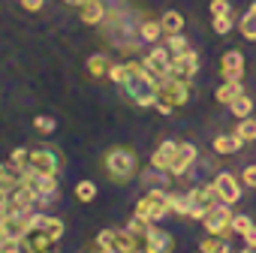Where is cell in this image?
Listing matches in <instances>:
<instances>
[{"mask_svg": "<svg viewBox=\"0 0 256 253\" xmlns=\"http://www.w3.org/2000/svg\"><path fill=\"white\" fill-rule=\"evenodd\" d=\"M24 184L40 196V202H46V199H54V196H58V178H54V175H36V172L24 169Z\"/></svg>", "mask_w": 256, "mask_h": 253, "instance_id": "obj_10", "label": "cell"}, {"mask_svg": "<svg viewBox=\"0 0 256 253\" xmlns=\"http://www.w3.org/2000/svg\"><path fill=\"white\" fill-rule=\"evenodd\" d=\"M160 24H163V34H181V30H184V16L175 12V10H169V12L160 18Z\"/></svg>", "mask_w": 256, "mask_h": 253, "instance_id": "obj_20", "label": "cell"}, {"mask_svg": "<svg viewBox=\"0 0 256 253\" xmlns=\"http://www.w3.org/2000/svg\"><path fill=\"white\" fill-rule=\"evenodd\" d=\"M96 247L100 250H108V253H142L139 250V241L130 235V232H118V229H102L96 235Z\"/></svg>", "mask_w": 256, "mask_h": 253, "instance_id": "obj_5", "label": "cell"}, {"mask_svg": "<svg viewBox=\"0 0 256 253\" xmlns=\"http://www.w3.org/2000/svg\"><path fill=\"white\" fill-rule=\"evenodd\" d=\"M196 157H199L196 145H190V142H181V145H178V151H175V160H172V166H169V175H175V178L187 175V172L193 169Z\"/></svg>", "mask_w": 256, "mask_h": 253, "instance_id": "obj_11", "label": "cell"}, {"mask_svg": "<svg viewBox=\"0 0 256 253\" xmlns=\"http://www.w3.org/2000/svg\"><path fill=\"white\" fill-rule=\"evenodd\" d=\"M253 226V220L247 214H232V235H244Z\"/></svg>", "mask_w": 256, "mask_h": 253, "instance_id": "obj_34", "label": "cell"}, {"mask_svg": "<svg viewBox=\"0 0 256 253\" xmlns=\"http://www.w3.org/2000/svg\"><path fill=\"white\" fill-rule=\"evenodd\" d=\"M190 100V82H178V78H163L157 84V100H154V108L160 114H172L178 106H184Z\"/></svg>", "mask_w": 256, "mask_h": 253, "instance_id": "obj_2", "label": "cell"}, {"mask_svg": "<svg viewBox=\"0 0 256 253\" xmlns=\"http://www.w3.org/2000/svg\"><path fill=\"white\" fill-rule=\"evenodd\" d=\"M202 226H205V232H211V235L229 238V235H232V211L226 208V202H223V205H214L211 211H205Z\"/></svg>", "mask_w": 256, "mask_h": 253, "instance_id": "obj_7", "label": "cell"}, {"mask_svg": "<svg viewBox=\"0 0 256 253\" xmlns=\"http://www.w3.org/2000/svg\"><path fill=\"white\" fill-rule=\"evenodd\" d=\"M76 199L78 202H94L96 199V184L94 181H78L76 184Z\"/></svg>", "mask_w": 256, "mask_h": 253, "instance_id": "obj_29", "label": "cell"}, {"mask_svg": "<svg viewBox=\"0 0 256 253\" xmlns=\"http://www.w3.org/2000/svg\"><path fill=\"white\" fill-rule=\"evenodd\" d=\"M235 133H238L244 142H256V120H253V118H241Z\"/></svg>", "mask_w": 256, "mask_h": 253, "instance_id": "obj_31", "label": "cell"}, {"mask_svg": "<svg viewBox=\"0 0 256 253\" xmlns=\"http://www.w3.org/2000/svg\"><path fill=\"white\" fill-rule=\"evenodd\" d=\"M148 226H151L148 220H142V217H136V214H133V220H130V223H126V232H130V235H133V238H136L139 244H145V235H148Z\"/></svg>", "mask_w": 256, "mask_h": 253, "instance_id": "obj_26", "label": "cell"}, {"mask_svg": "<svg viewBox=\"0 0 256 253\" xmlns=\"http://www.w3.org/2000/svg\"><path fill=\"white\" fill-rule=\"evenodd\" d=\"M78 16L84 24H100L106 18V6H102V0H84V4L78 6Z\"/></svg>", "mask_w": 256, "mask_h": 253, "instance_id": "obj_17", "label": "cell"}, {"mask_svg": "<svg viewBox=\"0 0 256 253\" xmlns=\"http://www.w3.org/2000/svg\"><path fill=\"white\" fill-rule=\"evenodd\" d=\"M108 78H112L118 88H124V84H126V64H112V66H108Z\"/></svg>", "mask_w": 256, "mask_h": 253, "instance_id": "obj_33", "label": "cell"}, {"mask_svg": "<svg viewBox=\"0 0 256 253\" xmlns=\"http://www.w3.org/2000/svg\"><path fill=\"white\" fill-rule=\"evenodd\" d=\"M187 202H190V211H187V217H193V220H202V217H205V211H211V208L220 202V196H217V187H214V184H205V187H196V190H190V193H187Z\"/></svg>", "mask_w": 256, "mask_h": 253, "instance_id": "obj_6", "label": "cell"}, {"mask_svg": "<svg viewBox=\"0 0 256 253\" xmlns=\"http://www.w3.org/2000/svg\"><path fill=\"white\" fill-rule=\"evenodd\" d=\"M241 145H244V139H241L238 133H229V136H217V139H214V151H217V154H235Z\"/></svg>", "mask_w": 256, "mask_h": 253, "instance_id": "obj_18", "label": "cell"}, {"mask_svg": "<svg viewBox=\"0 0 256 253\" xmlns=\"http://www.w3.org/2000/svg\"><path fill=\"white\" fill-rule=\"evenodd\" d=\"M102 166H106V172H108L112 181L124 184V181H130L133 172H136V154H133V148L118 145V148H112V151L102 157Z\"/></svg>", "mask_w": 256, "mask_h": 253, "instance_id": "obj_3", "label": "cell"}, {"mask_svg": "<svg viewBox=\"0 0 256 253\" xmlns=\"http://www.w3.org/2000/svg\"><path fill=\"white\" fill-rule=\"evenodd\" d=\"M199 72V54L190 48L184 54H175L172 64H169V76L178 78V82H193V76Z\"/></svg>", "mask_w": 256, "mask_h": 253, "instance_id": "obj_8", "label": "cell"}, {"mask_svg": "<svg viewBox=\"0 0 256 253\" xmlns=\"http://www.w3.org/2000/svg\"><path fill=\"white\" fill-rule=\"evenodd\" d=\"M139 36H142L145 42H157V40L163 36V24H160V22H142V24H139Z\"/></svg>", "mask_w": 256, "mask_h": 253, "instance_id": "obj_25", "label": "cell"}, {"mask_svg": "<svg viewBox=\"0 0 256 253\" xmlns=\"http://www.w3.org/2000/svg\"><path fill=\"white\" fill-rule=\"evenodd\" d=\"M34 126L40 133H54V118H46V114H40L36 120H34Z\"/></svg>", "mask_w": 256, "mask_h": 253, "instance_id": "obj_36", "label": "cell"}, {"mask_svg": "<svg viewBox=\"0 0 256 253\" xmlns=\"http://www.w3.org/2000/svg\"><path fill=\"white\" fill-rule=\"evenodd\" d=\"M214 187H217L220 202H226V205H235V202L241 199V184H238V178L229 175V172H220V175L214 178Z\"/></svg>", "mask_w": 256, "mask_h": 253, "instance_id": "obj_13", "label": "cell"}, {"mask_svg": "<svg viewBox=\"0 0 256 253\" xmlns=\"http://www.w3.org/2000/svg\"><path fill=\"white\" fill-rule=\"evenodd\" d=\"M229 112H232L238 120H241V118H250V112H253V100H250L247 94H241L238 100H232V102H229Z\"/></svg>", "mask_w": 256, "mask_h": 253, "instance_id": "obj_23", "label": "cell"}, {"mask_svg": "<svg viewBox=\"0 0 256 253\" xmlns=\"http://www.w3.org/2000/svg\"><path fill=\"white\" fill-rule=\"evenodd\" d=\"M166 36H169L166 42H169V54H172V58H175V54L190 52V42H187V36H184V34H166Z\"/></svg>", "mask_w": 256, "mask_h": 253, "instance_id": "obj_27", "label": "cell"}, {"mask_svg": "<svg viewBox=\"0 0 256 253\" xmlns=\"http://www.w3.org/2000/svg\"><path fill=\"white\" fill-rule=\"evenodd\" d=\"M241 253H256V247H244V250H241Z\"/></svg>", "mask_w": 256, "mask_h": 253, "instance_id": "obj_43", "label": "cell"}, {"mask_svg": "<svg viewBox=\"0 0 256 253\" xmlns=\"http://www.w3.org/2000/svg\"><path fill=\"white\" fill-rule=\"evenodd\" d=\"M169 211H172V214H181V217H187V211H190L187 193H184V196H181V193H169Z\"/></svg>", "mask_w": 256, "mask_h": 253, "instance_id": "obj_30", "label": "cell"}, {"mask_svg": "<svg viewBox=\"0 0 256 253\" xmlns=\"http://www.w3.org/2000/svg\"><path fill=\"white\" fill-rule=\"evenodd\" d=\"M0 253H4V247H0Z\"/></svg>", "mask_w": 256, "mask_h": 253, "instance_id": "obj_44", "label": "cell"}, {"mask_svg": "<svg viewBox=\"0 0 256 253\" xmlns=\"http://www.w3.org/2000/svg\"><path fill=\"white\" fill-rule=\"evenodd\" d=\"M28 169L36 172V175H54V178H58L60 160H58V154H54L52 148H36V151H30V157H28Z\"/></svg>", "mask_w": 256, "mask_h": 253, "instance_id": "obj_9", "label": "cell"}, {"mask_svg": "<svg viewBox=\"0 0 256 253\" xmlns=\"http://www.w3.org/2000/svg\"><path fill=\"white\" fill-rule=\"evenodd\" d=\"M145 250L148 253H172L175 250V238L166 229H160L157 223H151L148 226V235H145Z\"/></svg>", "mask_w": 256, "mask_h": 253, "instance_id": "obj_12", "label": "cell"}, {"mask_svg": "<svg viewBox=\"0 0 256 253\" xmlns=\"http://www.w3.org/2000/svg\"><path fill=\"white\" fill-rule=\"evenodd\" d=\"M244 90H241V82H223L220 88H217V102H223V106H229L232 100H238Z\"/></svg>", "mask_w": 256, "mask_h": 253, "instance_id": "obj_19", "label": "cell"}, {"mask_svg": "<svg viewBox=\"0 0 256 253\" xmlns=\"http://www.w3.org/2000/svg\"><path fill=\"white\" fill-rule=\"evenodd\" d=\"M157 84H160V82H157L142 64H136V60L126 64V84H124V90H126V96H130L136 106H142V108L154 106V100H157Z\"/></svg>", "mask_w": 256, "mask_h": 253, "instance_id": "obj_1", "label": "cell"}, {"mask_svg": "<svg viewBox=\"0 0 256 253\" xmlns=\"http://www.w3.org/2000/svg\"><path fill=\"white\" fill-rule=\"evenodd\" d=\"M220 72L223 82H241L244 78V54L241 52H226L220 60Z\"/></svg>", "mask_w": 256, "mask_h": 253, "instance_id": "obj_15", "label": "cell"}, {"mask_svg": "<svg viewBox=\"0 0 256 253\" xmlns=\"http://www.w3.org/2000/svg\"><path fill=\"white\" fill-rule=\"evenodd\" d=\"M238 30H241V36H244V40H256V4L247 10V16H241Z\"/></svg>", "mask_w": 256, "mask_h": 253, "instance_id": "obj_22", "label": "cell"}, {"mask_svg": "<svg viewBox=\"0 0 256 253\" xmlns=\"http://www.w3.org/2000/svg\"><path fill=\"white\" fill-rule=\"evenodd\" d=\"M42 4H46V0H22V6H24L28 12H40V10H42Z\"/></svg>", "mask_w": 256, "mask_h": 253, "instance_id": "obj_40", "label": "cell"}, {"mask_svg": "<svg viewBox=\"0 0 256 253\" xmlns=\"http://www.w3.org/2000/svg\"><path fill=\"white\" fill-rule=\"evenodd\" d=\"M241 181H244L247 187H256V166H247V169L241 172Z\"/></svg>", "mask_w": 256, "mask_h": 253, "instance_id": "obj_39", "label": "cell"}, {"mask_svg": "<svg viewBox=\"0 0 256 253\" xmlns=\"http://www.w3.org/2000/svg\"><path fill=\"white\" fill-rule=\"evenodd\" d=\"M175 151H178V142H163V145L151 154L154 172H169V166H172V160H175Z\"/></svg>", "mask_w": 256, "mask_h": 253, "instance_id": "obj_16", "label": "cell"}, {"mask_svg": "<svg viewBox=\"0 0 256 253\" xmlns=\"http://www.w3.org/2000/svg\"><path fill=\"white\" fill-rule=\"evenodd\" d=\"M169 214V193L160 190V187H151L139 202H136V217L148 220V223H157Z\"/></svg>", "mask_w": 256, "mask_h": 253, "instance_id": "obj_4", "label": "cell"}, {"mask_svg": "<svg viewBox=\"0 0 256 253\" xmlns=\"http://www.w3.org/2000/svg\"><path fill=\"white\" fill-rule=\"evenodd\" d=\"M108 66H112V64H108V58H102V54L88 58V72H90V76H96V78H100V76H106V72H108Z\"/></svg>", "mask_w": 256, "mask_h": 253, "instance_id": "obj_28", "label": "cell"}, {"mask_svg": "<svg viewBox=\"0 0 256 253\" xmlns=\"http://www.w3.org/2000/svg\"><path fill=\"white\" fill-rule=\"evenodd\" d=\"M0 247H4V253H28L24 250V241H4Z\"/></svg>", "mask_w": 256, "mask_h": 253, "instance_id": "obj_38", "label": "cell"}, {"mask_svg": "<svg viewBox=\"0 0 256 253\" xmlns=\"http://www.w3.org/2000/svg\"><path fill=\"white\" fill-rule=\"evenodd\" d=\"M211 16H229L232 12V6H229V0H211Z\"/></svg>", "mask_w": 256, "mask_h": 253, "instance_id": "obj_37", "label": "cell"}, {"mask_svg": "<svg viewBox=\"0 0 256 253\" xmlns=\"http://www.w3.org/2000/svg\"><path fill=\"white\" fill-rule=\"evenodd\" d=\"M64 4H72V6H82V4H84V0H64Z\"/></svg>", "mask_w": 256, "mask_h": 253, "instance_id": "obj_42", "label": "cell"}, {"mask_svg": "<svg viewBox=\"0 0 256 253\" xmlns=\"http://www.w3.org/2000/svg\"><path fill=\"white\" fill-rule=\"evenodd\" d=\"M28 157H30V151H24V148H16V151L10 154V163H12L16 169H22V172H24V169H28Z\"/></svg>", "mask_w": 256, "mask_h": 253, "instance_id": "obj_35", "label": "cell"}, {"mask_svg": "<svg viewBox=\"0 0 256 253\" xmlns=\"http://www.w3.org/2000/svg\"><path fill=\"white\" fill-rule=\"evenodd\" d=\"M211 24H214V30L223 36V34H229V30H232L235 18H232V12H229V16H214V18H211Z\"/></svg>", "mask_w": 256, "mask_h": 253, "instance_id": "obj_32", "label": "cell"}, {"mask_svg": "<svg viewBox=\"0 0 256 253\" xmlns=\"http://www.w3.org/2000/svg\"><path fill=\"white\" fill-rule=\"evenodd\" d=\"M241 238L247 241V247H256V226H250V229H247V232H244Z\"/></svg>", "mask_w": 256, "mask_h": 253, "instance_id": "obj_41", "label": "cell"}, {"mask_svg": "<svg viewBox=\"0 0 256 253\" xmlns=\"http://www.w3.org/2000/svg\"><path fill=\"white\" fill-rule=\"evenodd\" d=\"M169 64H172V54H169V48H154L148 58H145V70L157 78V82H163V78H169Z\"/></svg>", "mask_w": 256, "mask_h": 253, "instance_id": "obj_14", "label": "cell"}, {"mask_svg": "<svg viewBox=\"0 0 256 253\" xmlns=\"http://www.w3.org/2000/svg\"><path fill=\"white\" fill-rule=\"evenodd\" d=\"M40 232H46V235L58 244V241H60V235H64V220H60V217H46V220H42V226H40Z\"/></svg>", "mask_w": 256, "mask_h": 253, "instance_id": "obj_24", "label": "cell"}, {"mask_svg": "<svg viewBox=\"0 0 256 253\" xmlns=\"http://www.w3.org/2000/svg\"><path fill=\"white\" fill-rule=\"evenodd\" d=\"M202 253H229V241L223 235H208L202 244H199Z\"/></svg>", "mask_w": 256, "mask_h": 253, "instance_id": "obj_21", "label": "cell"}]
</instances>
